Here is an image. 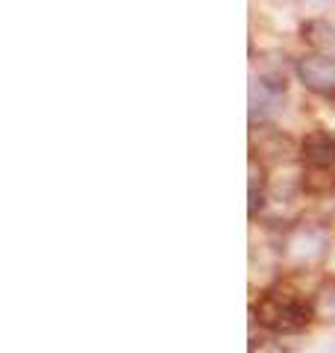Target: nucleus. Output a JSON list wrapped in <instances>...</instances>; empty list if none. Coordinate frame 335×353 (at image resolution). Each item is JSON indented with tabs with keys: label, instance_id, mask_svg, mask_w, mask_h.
<instances>
[{
	"label": "nucleus",
	"instance_id": "1",
	"mask_svg": "<svg viewBox=\"0 0 335 353\" xmlns=\"http://www.w3.org/2000/svg\"><path fill=\"white\" fill-rule=\"evenodd\" d=\"M253 315L271 333H300L315 321L312 297H303L292 285H271L253 306Z\"/></svg>",
	"mask_w": 335,
	"mask_h": 353
},
{
	"label": "nucleus",
	"instance_id": "2",
	"mask_svg": "<svg viewBox=\"0 0 335 353\" xmlns=\"http://www.w3.org/2000/svg\"><path fill=\"white\" fill-rule=\"evenodd\" d=\"M329 253V230L323 224H288L279 239V259L288 268H315Z\"/></svg>",
	"mask_w": 335,
	"mask_h": 353
},
{
	"label": "nucleus",
	"instance_id": "3",
	"mask_svg": "<svg viewBox=\"0 0 335 353\" xmlns=\"http://www.w3.org/2000/svg\"><path fill=\"white\" fill-rule=\"evenodd\" d=\"M292 68H294L297 83L303 85L309 94L323 97V101H335V57L303 50L294 59Z\"/></svg>",
	"mask_w": 335,
	"mask_h": 353
},
{
	"label": "nucleus",
	"instance_id": "4",
	"mask_svg": "<svg viewBox=\"0 0 335 353\" xmlns=\"http://www.w3.org/2000/svg\"><path fill=\"white\" fill-rule=\"evenodd\" d=\"M297 159H300V165H306V168L332 171L335 168V132H329V130L306 132L297 145Z\"/></svg>",
	"mask_w": 335,
	"mask_h": 353
},
{
	"label": "nucleus",
	"instance_id": "5",
	"mask_svg": "<svg viewBox=\"0 0 335 353\" xmlns=\"http://www.w3.org/2000/svg\"><path fill=\"white\" fill-rule=\"evenodd\" d=\"M297 36L306 44V50L335 57V21L323 18V15H309V18L300 21Z\"/></svg>",
	"mask_w": 335,
	"mask_h": 353
},
{
	"label": "nucleus",
	"instance_id": "6",
	"mask_svg": "<svg viewBox=\"0 0 335 353\" xmlns=\"http://www.w3.org/2000/svg\"><path fill=\"white\" fill-rule=\"evenodd\" d=\"M267 192H271V174H267V165L256 150H250L247 157V215L256 218L265 209Z\"/></svg>",
	"mask_w": 335,
	"mask_h": 353
},
{
	"label": "nucleus",
	"instance_id": "7",
	"mask_svg": "<svg viewBox=\"0 0 335 353\" xmlns=\"http://www.w3.org/2000/svg\"><path fill=\"white\" fill-rule=\"evenodd\" d=\"M312 309L315 318L323 324H335V280H323L315 292H312Z\"/></svg>",
	"mask_w": 335,
	"mask_h": 353
},
{
	"label": "nucleus",
	"instance_id": "8",
	"mask_svg": "<svg viewBox=\"0 0 335 353\" xmlns=\"http://www.w3.org/2000/svg\"><path fill=\"white\" fill-rule=\"evenodd\" d=\"M250 353H285V350L279 345H274V341H253Z\"/></svg>",
	"mask_w": 335,
	"mask_h": 353
},
{
	"label": "nucleus",
	"instance_id": "9",
	"mask_svg": "<svg viewBox=\"0 0 335 353\" xmlns=\"http://www.w3.org/2000/svg\"><path fill=\"white\" fill-rule=\"evenodd\" d=\"M276 3H283V0H276Z\"/></svg>",
	"mask_w": 335,
	"mask_h": 353
},
{
	"label": "nucleus",
	"instance_id": "10",
	"mask_svg": "<svg viewBox=\"0 0 335 353\" xmlns=\"http://www.w3.org/2000/svg\"><path fill=\"white\" fill-rule=\"evenodd\" d=\"M332 3H335V0H332Z\"/></svg>",
	"mask_w": 335,
	"mask_h": 353
},
{
	"label": "nucleus",
	"instance_id": "11",
	"mask_svg": "<svg viewBox=\"0 0 335 353\" xmlns=\"http://www.w3.org/2000/svg\"><path fill=\"white\" fill-rule=\"evenodd\" d=\"M332 103H335V101H332Z\"/></svg>",
	"mask_w": 335,
	"mask_h": 353
}]
</instances>
